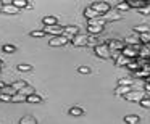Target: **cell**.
Listing matches in <instances>:
<instances>
[{"mask_svg": "<svg viewBox=\"0 0 150 124\" xmlns=\"http://www.w3.org/2000/svg\"><path fill=\"white\" fill-rule=\"evenodd\" d=\"M105 23L107 21L105 20H91L89 21V24H87V32L91 34V36H97V34H100L102 31H103V27H105Z\"/></svg>", "mask_w": 150, "mask_h": 124, "instance_id": "1", "label": "cell"}, {"mask_svg": "<svg viewBox=\"0 0 150 124\" xmlns=\"http://www.w3.org/2000/svg\"><path fill=\"white\" fill-rule=\"evenodd\" d=\"M94 52H95V55H97L98 58H102V60H110L111 56H113V52L108 49L107 42L105 44H97V45L94 47Z\"/></svg>", "mask_w": 150, "mask_h": 124, "instance_id": "2", "label": "cell"}, {"mask_svg": "<svg viewBox=\"0 0 150 124\" xmlns=\"http://www.w3.org/2000/svg\"><path fill=\"white\" fill-rule=\"evenodd\" d=\"M108 49L111 50V52H123V49L126 47V44H124V40H120V39H110L107 42Z\"/></svg>", "mask_w": 150, "mask_h": 124, "instance_id": "3", "label": "cell"}, {"mask_svg": "<svg viewBox=\"0 0 150 124\" xmlns=\"http://www.w3.org/2000/svg\"><path fill=\"white\" fill-rule=\"evenodd\" d=\"M71 44L74 47H87L89 45V36L87 34H78L71 39Z\"/></svg>", "mask_w": 150, "mask_h": 124, "instance_id": "4", "label": "cell"}, {"mask_svg": "<svg viewBox=\"0 0 150 124\" xmlns=\"http://www.w3.org/2000/svg\"><path fill=\"white\" fill-rule=\"evenodd\" d=\"M144 97H145V94H144L142 90H134V89H132V90H131L129 94H126L123 98L126 101H140Z\"/></svg>", "mask_w": 150, "mask_h": 124, "instance_id": "5", "label": "cell"}, {"mask_svg": "<svg viewBox=\"0 0 150 124\" xmlns=\"http://www.w3.org/2000/svg\"><path fill=\"white\" fill-rule=\"evenodd\" d=\"M91 7L94 8V10L97 11L98 15H107L108 11L111 10L110 4H107V2H95V4H92Z\"/></svg>", "mask_w": 150, "mask_h": 124, "instance_id": "6", "label": "cell"}, {"mask_svg": "<svg viewBox=\"0 0 150 124\" xmlns=\"http://www.w3.org/2000/svg\"><path fill=\"white\" fill-rule=\"evenodd\" d=\"M44 31H45V34H50L52 37H55V36H63V26H60V24L44 26Z\"/></svg>", "mask_w": 150, "mask_h": 124, "instance_id": "7", "label": "cell"}, {"mask_svg": "<svg viewBox=\"0 0 150 124\" xmlns=\"http://www.w3.org/2000/svg\"><path fill=\"white\" fill-rule=\"evenodd\" d=\"M68 42H69L68 37H65V36H55V37H52V39L49 40V45L50 47H63V45H66Z\"/></svg>", "mask_w": 150, "mask_h": 124, "instance_id": "8", "label": "cell"}, {"mask_svg": "<svg viewBox=\"0 0 150 124\" xmlns=\"http://www.w3.org/2000/svg\"><path fill=\"white\" fill-rule=\"evenodd\" d=\"M79 34V27L78 26H63V36L68 37L69 42H71V39L74 36H78Z\"/></svg>", "mask_w": 150, "mask_h": 124, "instance_id": "9", "label": "cell"}, {"mask_svg": "<svg viewBox=\"0 0 150 124\" xmlns=\"http://www.w3.org/2000/svg\"><path fill=\"white\" fill-rule=\"evenodd\" d=\"M121 53H123L124 56H127L129 60H132V58H136V56H139V52H137V50L134 49V47H129V45L124 47L123 52H121Z\"/></svg>", "mask_w": 150, "mask_h": 124, "instance_id": "10", "label": "cell"}, {"mask_svg": "<svg viewBox=\"0 0 150 124\" xmlns=\"http://www.w3.org/2000/svg\"><path fill=\"white\" fill-rule=\"evenodd\" d=\"M139 58L140 60H150V44H149V45H140Z\"/></svg>", "mask_w": 150, "mask_h": 124, "instance_id": "11", "label": "cell"}, {"mask_svg": "<svg viewBox=\"0 0 150 124\" xmlns=\"http://www.w3.org/2000/svg\"><path fill=\"white\" fill-rule=\"evenodd\" d=\"M11 4L16 8H20V10H29L31 8V4L28 0H11Z\"/></svg>", "mask_w": 150, "mask_h": 124, "instance_id": "12", "label": "cell"}, {"mask_svg": "<svg viewBox=\"0 0 150 124\" xmlns=\"http://www.w3.org/2000/svg\"><path fill=\"white\" fill-rule=\"evenodd\" d=\"M84 16H86V20L91 21V20H97V18L100 16V15H98V13H97V11H95L92 7H87V8L84 10Z\"/></svg>", "mask_w": 150, "mask_h": 124, "instance_id": "13", "label": "cell"}, {"mask_svg": "<svg viewBox=\"0 0 150 124\" xmlns=\"http://www.w3.org/2000/svg\"><path fill=\"white\" fill-rule=\"evenodd\" d=\"M105 16H107V18H105V21H118V20H121V18H123V15H121L120 13V11H108V13L107 15H105Z\"/></svg>", "mask_w": 150, "mask_h": 124, "instance_id": "14", "label": "cell"}, {"mask_svg": "<svg viewBox=\"0 0 150 124\" xmlns=\"http://www.w3.org/2000/svg\"><path fill=\"white\" fill-rule=\"evenodd\" d=\"M131 60L127 58V56H124L123 53H120V55H116V58H115V63H116V66H124L126 68L127 63H129Z\"/></svg>", "mask_w": 150, "mask_h": 124, "instance_id": "15", "label": "cell"}, {"mask_svg": "<svg viewBox=\"0 0 150 124\" xmlns=\"http://www.w3.org/2000/svg\"><path fill=\"white\" fill-rule=\"evenodd\" d=\"M28 95L21 94V92H16L15 95H11V103H21V101H26Z\"/></svg>", "mask_w": 150, "mask_h": 124, "instance_id": "16", "label": "cell"}, {"mask_svg": "<svg viewBox=\"0 0 150 124\" xmlns=\"http://www.w3.org/2000/svg\"><path fill=\"white\" fill-rule=\"evenodd\" d=\"M131 90H132V87H127V85H118L116 90H115V94L120 95V97H124V95L129 94Z\"/></svg>", "mask_w": 150, "mask_h": 124, "instance_id": "17", "label": "cell"}, {"mask_svg": "<svg viewBox=\"0 0 150 124\" xmlns=\"http://www.w3.org/2000/svg\"><path fill=\"white\" fill-rule=\"evenodd\" d=\"M124 123L126 124H139L140 118L137 114H127V116H124Z\"/></svg>", "mask_w": 150, "mask_h": 124, "instance_id": "18", "label": "cell"}, {"mask_svg": "<svg viewBox=\"0 0 150 124\" xmlns=\"http://www.w3.org/2000/svg\"><path fill=\"white\" fill-rule=\"evenodd\" d=\"M2 11H4V13H7V15H16V13H20V8H16L13 4H11V5H5Z\"/></svg>", "mask_w": 150, "mask_h": 124, "instance_id": "19", "label": "cell"}, {"mask_svg": "<svg viewBox=\"0 0 150 124\" xmlns=\"http://www.w3.org/2000/svg\"><path fill=\"white\" fill-rule=\"evenodd\" d=\"M20 124H37V119L34 116H31V114H26V116H23L20 119Z\"/></svg>", "mask_w": 150, "mask_h": 124, "instance_id": "20", "label": "cell"}, {"mask_svg": "<svg viewBox=\"0 0 150 124\" xmlns=\"http://www.w3.org/2000/svg\"><path fill=\"white\" fill-rule=\"evenodd\" d=\"M126 68L129 69V71L136 73V71H139V69H142V66H140V63H139V61H132V60H131V61L127 63Z\"/></svg>", "mask_w": 150, "mask_h": 124, "instance_id": "21", "label": "cell"}, {"mask_svg": "<svg viewBox=\"0 0 150 124\" xmlns=\"http://www.w3.org/2000/svg\"><path fill=\"white\" fill-rule=\"evenodd\" d=\"M11 87H13L16 92H20V90H23L24 87H28V82L26 81H16V82H13V84H11Z\"/></svg>", "mask_w": 150, "mask_h": 124, "instance_id": "22", "label": "cell"}, {"mask_svg": "<svg viewBox=\"0 0 150 124\" xmlns=\"http://www.w3.org/2000/svg\"><path fill=\"white\" fill-rule=\"evenodd\" d=\"M40 101H42V97L37 94H33V95H28L26 103H40Z\"/></svg>", "mask_w": 150, "mask_h": 124, "instance_id": "23", "label": "cell"}, {"mask_svg": "<svg viewBox=\"0 0 150 124\" xmlns=\"http://www.w3.org/2000/svg\"><path fill=\"white\" fill-rule=\"evenodd\" d=\"M44 26H52V24H58V20H57L55 16H45L42 20Z\"/></svg>", "mask_w": 150, "mask_h": 124, "instance_id": "24", "label": "cell"}, {"mask_svg": "<svg viewBox=\"0 0 150 124\" xmlns=\"http://www.w3.org/2000/svg\"><path fill=\"white\" fill-rule=\"evenodd\" d=\"M139 40L142 45H149L150 44V32H144V34H139Z\"/></svg>", "mask_w": 150, "mask_h": 124, "instance_id": "25", "label": "cell"}, {"mask_svg": "<svg viewBox=\"0 0 150 124\" xmlns=\"http://www.w3.org/2000/svg\"><path fill=\"white\" fill-rule=\"evenodd\" d=\"M116 10L118 11H127V10H131V5H129V2H120V4L116 5Z\"/></svg>", "mask_w": 150, "mask_h": 124, "instance_id": "26", "label": "cell"}, {"mask_svg": "<svg viewBox=\"0 0 150 124\" xmlns=\"http://www.w3.org/2000/svg\"><path fill=\"white\" fill-rule=\"evenodd\" d=\"M118 85H127V87H132V85H134V79L123 78V79H120V81H118Z\"/></svg>", "mask_w": 150, "mask_h": 124, "instance_id": "27", "label": "cell"}, {"mask_svg": "<svg viewBox=\"0 0 150 124\" xmlns=\"http://www.w3.org/2000/svg\"><path fill=\"white\" fill-rule=\"evenodd\" d=\"M69 114H71V116H82V114H84V110L79 108V106H73V108H69Z\"/></svg>", "mask_w": 150, "mask_h": 124, "instance_id": "28", "label": "cell"}, {"mask_svg": "<svg viewBox=\"0 0 150 124\" xmlns=\"http://www.w3.org/2000/svg\"><path fill=\"white\" fill-rule=\"evenodd\" d=\"M134 32H137V34L150 32V27L149 26H134Z\"/></svg>", "mask_w": 150, "mask_h": 124, "instance_id": "29", "label": "cell"}, {"mask_svg": "<svg viewBox=\"0 0 150 124\" xmlns=\"http://www.w3.org/2000/svg\"><path fill=\"white\" fill-rule=\"evenodd\" d=\"M137 11H139L140 15H150V2H149V4H145L144 7H140Z\"/></svg>", "mask_w": 150, "mask_h": 124, "instance_id": "30", "label": "cell"}, {"mask_svg": "<svg viewBox=\"0 0 150 124\" xmlns=\"http://www.w3.org/2000/svg\"><path fill=\"white\" fill-rule=\"evenodd\" d=\"M16 68H18V71L23 73V71H31V69H33V66H31V65H26V63H20Z\"/></svg>", "mask_w": 150, "mask_h": 124, "instance_id": "31", "label": "cell"}, {"mask_svg": "<svg viewBox=\"0 0 150 124\" xmlns=\"http://www.w3.org/2000/svg\"><path fill=\"white\" fill-rule=\"evenodd\" d=\"M2 50H4L5 53H15L16 52V49H15V45H10V44H7V45L2 47Z\"/></svg>", "mask_w": 150, "mask_h": 124, "instance_id": "32", "label": "cell"}, {"mask_svg": "<svg viewBox=\"0 0 150 124\" xmlns=\"http://www.w3.org/2000/svg\"><path fill=\"white\" fill-rule=\"evenodd\" d=\"M29 36H31V37H36V39H39V37H44V36H47V34H45V31L42 29V31H33Z\"/></svg>", "mask_w": 150, "mask_h": 124, "instance_id": "33", "label": "cell"}, {"mask_svg": "<svg viewBox=\"0 0 150 124\" xmlns=\"http://www.w3.org/2000/svg\"><path fill=\"white\" fill-rule=\"evenodd\" d=\"M21 94H24V95H33V94H36V90H34L31 85H28V87H24L23 90H20Z\"/></svg>", "mask_w": 150, "mask_h": 124, "instance_id": "34", "label": "cell"}, {"mask_svg": "<svg viewBox=\"0 0 150 124\" xmlns=\"http://www.w3.org/2000/svg\"><path fill=\"white\" fill-rule=\"evenodd\" d=\"M139 105H140V106H144V108H150V98L149 97H144L142 100L139 101Z\"/></svg>", "mask_w": 150, "mask_h": 124, "instance_id": "35", "label": "cell"}, {"mask_svg": "<svg viewBox=\"0 0 150 124\" xmlns=\"http://www.w3.org/2000/svg\"><path fill=\"white\" fill-rule=\"evenodd\" d=\"M0 101H11V95H10V94H4V92H0Z\"/></svg>", "mask_w": 150, "mask_h": 124, "instance_id": "36", "label": "cell"}, {"mask_svg": "<svg viewBox=\"0 0 150 124\" xmlns=\"http://www.w3.org/2000/svg\"><path fill=\"white\" fill-rule=\"evenodd\" d=\"M78 71L81 73V74H91V68H89V66H79Z\"/></svg>", "mask_w": 150, "mask_h": 124, "instance_id": "37", "label": "cell"}, {"mask_svg": "<svg viewBox=\"0 0 150 124\" xmlns=\"http://www.w3.org/2000/svg\"><path fill=\"white\" fill-rule=\"evenodd\" d=\"M97 39H95V36H91V34H89V45H92V47H95L97 45Z\"/></svg>", "mask_w": 150, "mask_h": 124, "instance_id": "38", "label": "cell"}, {"mask_svg": "<svg viewBox=\"0 0 150 124\" xmlns=\"http://www.w3.org/2000/svg\"><path fill=\"white\" fill-rule=\"evenodd\" d=\"M144 90L150 94V82H145V84H144Z\"/></svg>", "mask_w": 150, "mask_h": 124, "instance_id": "39", "label": "cell"}, {"mask_svg": "<svg viewBox=\"0 0 150 124\" xmlns=\"http://www.w3.org/2000/svg\"><path fill=\"white\" fill-rule=\"evenodd\" d=\"M4 7H5V4H4V2H2V0H0V11L4 10Z\"/></svg>", "mask_w": 150, "mask_h": 124, "instance_id": "40", "label": "cell"}, {"mask_svg": "<svg viewBox=\"0 0 150 124\" xmlns=\"http://www.w3.org/2000/svg\"><path fill=\"white\" fill-rule=\"evenodd\" d=\"M5 85H7V84H5V82H2V81H0V90H2V89H4Z\"/></svg>", "mask_w": 150, "mask_h": 124, "instance_id": "41", "label": "cell"}, {"mask_svg": "<svg viewBox=\"0 0 150 124\" xmlns=\"http://www.w3.org/2000/svg\"><path fill=\"white\" fill-rule=\"evenodd\" d=\"M145 82H150V76H149V78H147V79H145Z\"/></svg>", "mask_w": 150, "mask_h": 124, "instance_id": "42", "label": "cell"}, {"mask_svg": "<svg viewBox=\"0 0 150 124\" xmlns=\"http://www.w3.org/2000/svg\"><path fill=\"white\" fill-rule=\"evenodd\" d=\"M0 65H2V60H0Z\"/></svg>", "mask_w": 150, "mask_h": 124, "instance_id": "43", "label": "cell"}, {"mask_svg": "<svg viewBox=\"0 0 150 124\" xmlns=\"http://www.w3.org/2000/svg\"><path fill=\"white\" fill-rule=\"evenodd\" d=\"M149 98H150V95H149Z\"/></svg>", "mask_w": 150, "mask_h": 124, "instance_id": "44", "label": "cell"}, {"mask_svg": "<svg viewBox=\"0 0 150 124\" xmlns=\"http://www.w3.org/2000/svg\"><path fill=\"white\" fill-rule=\"evenodd\" d=\"M0 66H2V65H0Z\"/></svg>", "mask_w": 150, "mask_h": 124, "instance_id": "45", "label": "cell"}]
</instances>
